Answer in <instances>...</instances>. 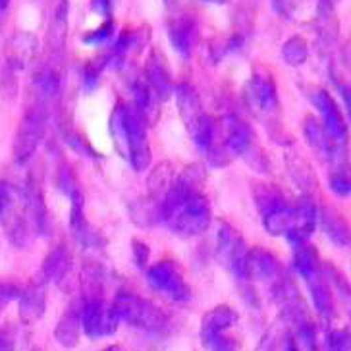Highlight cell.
Wrapping results in <instances>:
<instances>
[{
    "label": "cell",
    "instance_id": "obj_28",
    "mask_svg": "<svg viewBox=\"0 0 351 351\" xmlns=\"http://www.w3.org/2000/svg\"><path fill=\"white\" fill-rule=\"evenodd\" d=\"M328 351H350V334L348 330H334L326 338Z\"/></svg>",
    "mask_w": 351,
    "mask_h": 351
},
{
    "label": "cell",
    "instance_id": "obj_16",
    "mask_svg": "<svg viewBox=\"0 0 351 351\" xmlns=\"http://www.w3.org/2000/svg\"><path fill=\"white\" fill-rule=\"evenodd\" d=\"M47 307L45 298V284L33 278L32 284L21 291L20 295V317L25 324H32L37 319H41Z\"/></svg>",
    "mask_w": 351,
    "mask_h": 351
},
{
    "label": "cell",
    "instance_id": "obj_29",
    "mask_svg": "<svg viewBox=\"0 0 351 351\" xmlns=\"http://www.w3.org/2000/svg\"><path fill=\"white\" fill-rule=\"evenodd\" d=\"M21 288L12 282H0V311L4 309L10 301L20 300Z\"/></svg>",
    "mask_w": 351,
    "mask_h": 351
},
{
    "label": "cell",
    "instance_id": "obj_7",
    "mask_svg": "<svg viewBox=\"0 0 351 351\" xmlns=\"http://www.w3.org/2000/svg\"><path fill=\"white\" fill-rule=\"evenodd\" d=\"M147 280L151 288L174 303H187L191 300V288L187 286L180 267L172 261H160L153 265L147 270Z\"/></svg>",
    "mask_w": 351,
    "mask_h": 351
},
{
    "label": "cell",
    "instance_id": "obj_18",
    "mask_svg": "<svg viewBox=\"0 0 351 351\" xmlns=\"http://www.w3.org/2000/svg\"><path fill=\"white\" fill-rule=\"evenodd\" d=\"M70 269V255H68V251L64 245H58V247H54L45 257L43 261L41 269H39V274H37V282H41V284H49V282H60L64 278V274L68 272Z\"/></svg>",
    "mask_w": 351,
    "mask_h": 351
},
{
    "label": "cell",
    "instance_id": "obj_5",
    "mask_svg": "<svg viewBox=\"0 0 351 351\" xmlns=\"http://www.w3.org/2000/svg\"><path fill=\"white\" fill-rule=\"evenodd\" d=\"M210 220H213L210 203L205 193L201 191L176 208L165 224H168V228L178 236L195 238V236H201L203 232H207Z\"/></svg>",
    "mask_w": 351,
    "mask_h": 351
},
{
    "label": "cell",
    "instance_id": "obj_8",
    "mask_svg": "<svg viewBox=\"0 0 351 351\" xmlns=\"http://www.w3.org/2000/svg\"><path fill=\"white\" fill-rule=\"evenodd\" d=\"M218 255L230 272L238 280H247V255L249 249L243 238L230 224H220L218 228Z\"/></svg>",
    "mask_w": 351,
    "mask_h": 351
},
{
    "label": "cell",
    "instance_id": "obj_33",
    "mask_svg": "<svg viewBox=\"0 0 351 351\" xmlns=\"http://www.w3.org/2000/svg\"><path fill=\"white\" fill-rule=\"evenodd\" d=\"M0 351H12V340L0 332Z\"/></svg>",
    "mask_w": 351,
    "mask_h": 351
},
{
    "label": "cell",
    "instance_id": "obj_1",
    "mask_svg": "<svg viewBox=\"0 0 351 351\" xmlns=\"http://www.w3.org/2000/svg\"><path fill=\"white\" fill-rule=\"evenodd\" d=\"M110 134L116 151L130 160L134 170L145 172L151 165V145L145 122L134 108L124 103L116 104L110 118Z\"/></svg>",
    "mask_w": 351,
    "mask_h": 351
},
{
    "label": "cell",
    "instance_id": "obj_6",
    "mask_svg": "<svg viewBox=\"0 0 351 351\" xmlns=\"http://www.w3.org/2000/svg\"><path fill=\"white\" fill-rule=\"evenodd\" d=\"M243 99L247 103L249 110L258 116L261 120H267V118H272L278 114L276 82L265 70H258L251 75V80L243 89Z\"/></svg>",
    "mask_w": 351,
    "mask_h": 351
},
{
    "label": "cell",
    "instance_id": "obj_10",
    "mask_svg": "<svg viewBox=\"0 0 351 351\" xmlns=\"http://www.w3.org/2000/svg\"><path fill=\"white\" fill-rule=\"evenodd\" d=\"M189 132L193 135L195 145L208 156V162L213 166L226 165V153L224 149L217 143L218 139V124L207 116L201 114L193 124L189 125Z\"/></svg>",
    "mask_w": 351,
    "mask_h": 351
},
{
    "label": "cell",
    "instance_id": "obj_27",
    "mask_svg": "<svg viewBox=\"0 0 351 351\" xmlns=\"http://www.w3.org/2000/svg\"><path fill=\"white\" fill-rule=\"evenodd\" d=\"M16 201H18V191L10 184L0 182V218L16 205Z\"/></svg>",
    "mask_w": 351,
    "mask_h": 351
},
{
    "label": "cell",
    "instance_id": "obj_23",
    "mask_svg": "<svg viewBox=\"0 0 351 351\" xmlns=\"http://www.w3.org/2000/svg\"><path fill=\"white\" fill-rule=\"evenodd\" d=\"M80 326H82L80 311L75 307H70L58 322V326L54 330V338L60 341L64 348H75L77 346V336H80Z\"/></svg>",
    "mask_w": 351,
    "mask_h": 351
},
{
    "label": "cell",
    "instance_id": "obj_32",
    "mask_svg": "<svg viewBox=\"0 0 351 351\" xmlns=\"http://www.w3.org/2000/svg\"><path fill=\"white\" fill-rule=\"evenodd\" d=\"M93 8L97 12H101L104 16L110 18V10H112V2H93Z\"/></svg>",
    "mask_w": 351,
    "mask_h": 351
},
{
    "label": "cell",
    "instance_id": "obj_11",
    "mask_svg": "<svg viewBox=\"0 0 351 351\" xmlns=\"http://www.w3.org/2000/svg\"><path fill=\"white\" fill-rule=\"evenodd\" d=\"M168 37L176 52L184 58H189L199 41V20L193 14L182 12L168 20Z\"/></svg>",
    "mask_w": 351,
    "mask_h": 351
},
{
    "label": "cell",
    "instance_id": "obj_12",
    "mask_svg": "<svg viewBox=\"0 0 351 351\" xmlns=\"http://www.w3.org/2000/svg\"><path fill=\"white\" fill-rule=\"evenodd\" d=\"M313 103L319 108L320 116H322V128H324L326 135L330 137L334 143H346L348 125H346V120H343V114L340 112V108L330 97V93L324 91V89H319L313 97Z\"/></svg>",
    "mask_w": 351,
    "mask_h": 351
},
{
    "label": "cell",
    "instance_id": "obj_14",
    "mask_svg": "<svg viewBox=\"0 0 351 351\" xmlns=\"http://www.w3.org/2000/svg\"><path fill=\"white\" fill-rule=\"evenodd\" d=\"M39 43L32 33H16L8 43V52H6V68L14 72L27 68L37 54Z\"/></svg>",
    "mask_w": 351,
    "mask_h": 351
},
{
    "label": "cell",
    "instance_id": "obj_13",
    "mask_svg": "<svg viewBox=\"0 0 351 351\" xmlns=\"http://www.w3.org/2000/svg\"><path fill=\"white\" fill-rule=\"evenodd\" d=\"M145 75H147V85L151 87V91L155 93L158 101H168L172 95V72L168 60L162 52L153 51L149 60H147V68H145Z\"/></svg>",
    "mask_w": 351,
    "mask_h": 351
},
{
    "label": "cell",
    "instance_id": "obj_3",
    "mask_svg": "<svg viewBox=\"0 0 351 351\" xmlns=\"http://www.w3.org/2000/svg\"><path fill=\"white\" fill-rule=\"evenodd\" d=\"M114 317L118 322H125L130 326H134L137 330L147 332H165L168 326L165 311L153 301H147L139 295L122 291L118 293V298L110 305Z\"/></svg>",
    "mask_w": 351,
    "mask_h": 351
},
{
    "label": "cell",
    "instance_id": "obj_34",
    "mask_svg": "<svg viewBox=\"0 0 351 351\" xmlns=\"http://www.w3.org/2000/svg\"><path fill=\"white\" fill-rule=\"evenodd\" d=\"M282 351H298V346H295V341H293V338H291V336H288V338L284 340Z\"/></svg>",
    "mask_w": 351,
    "mask_h": 351
},
{
    "label": "cell",
    "instance_id": "obj_30",
    "mask_svg": "<svg viewBox=\"0 0 351 351\" xmlns=\"http://www.w3.org/2000/svg\"><path fill=\"white\" fill-rule=\"evenodd\" d=\"M330 189L336 193V195H350V178L343 174V172H336V174L330 176Z\"/></svg>",
    "mask_w": 351,
    "mask_h": 351
},
{
    "label": "cell",
    "instance_id": "obj_21",
    "mask_svg": "<svg viewBox=\"0 0 351 351\" xmlns=\"http://www.w3.org/2000/svg\"><path fill=\"white\" fill-rule=\"evenodd\" d=\"M172 91H174L176 101H178V110L182 114V118H184L187 128H189L203 114V110H201V99H199L197 91L189 83L174 85Z\"/></svg>",
    "mask_w": 351,
    "mask_h": 351
},
{
    "label": "cell",
    "instance_id": "obj_9",
    "mask_svg": "<svg viewBox=\"0 0 351 351\" xmlns=\"http://www.w3.org/2000/svg\"><path fill=\"white\" fill-rule=\"evenodd\" d=\"M82 328L91 338H103L110 336L118 328V319L114 317L110 307L104 305L103 300H85L80 311Z\"/></svg>",
    "mask_w": 351,
    "mask_h": 351
},
{
    "label": "cell",
    "instance_id": "obj_25",
    "mask_svg": "<svg viewBox=\"0 0 351 351\" xmlns=\"http://www.w3.org/2000/svg\"><path fill=\"white\" fill-rule=\"evenodd\" d=\"M282 56H284V60H286L289 66L298 68L301 64L307 62V58H309V47H307V43H305L303 37L295 35V37H291V39H288V41L284 43V47H282Z\"/></svg>",
    "mask_w": 351,
    "mask_h": 351
},
{
    "label": "cell",
    "instance_id": "obj_4",
    "mask_svg": "<svg viewBox=\"0 0 351 351\" xmlns=\"http://www.w3.org/2000/svg\"><path fill=\"white\" fill-rule=\"evenodd\" d=\"M224 128V147L232 155L239 156L255 170H267V158L258 147L253 128L236 114H226L222 120Z\"/></svg>",
    "mask_w": 351,
    "mask_h": 351
},
{
    "label": "cell",
    "instance_id": "obj_20",
    "mask_svg": "<svg viewBox=\"0 0 351 351\" xmlns=\"http://www.w3.org/2000/svg\"><path fill=\"white\" fill-rule=\"evenodd\" d=\"M132 95H134V104H135V114L143 120L153 124L158 116V99L155 93L151 91V87L145 82H137L132 85Z\"/></svg>",
    "mask_w": 351,
    "mask_h": 351
},
{
    "label": "cell",
    "instance_id": "obj_22",
    "mask_svg": "<svg viewBox=\"0 0 351 351\" xmlns=\"http://www.w3.org/2000/svg\"><path fill=\"white\" fill-rule=\"evenodd\" d=\"M317 224H320L322 232L334 243H338V245H348L350 243V232H348V228L343 224V220L338 215H334L332 210H328V208H319Z\"/></svg>",
    "mask_w": 351,
    "mask_h": 351
},
{
    "label": "cell",
    "instance_id": "obj_15",
    "mask_svg": "<svg viewBox=\"0 0 351 351\" xmlns=\"http://www.w3.org/2000/svg\"><path fill=\"white\" fill-rule=\"evenodd\" d=\"M247 276L258 282L282 278V267L278 258L270 255L267 249H251L247 255Z\"/></svg>",
    "mask_w": 351,
    "mask_h": 351
},
{
    "label": "cell",
    "instance_id": "obj_26",
    "mask_svg": "<svg viewBox=\"0 0 351 351\" xmlns=\"http://www.w3.org/2000/svg\"><path fill=\"white\" fill-rule=\"evenodd\" d=\"M114 32H116V23H114V20H106L103 25L97 27L95 32L85 33V35H83V43H85V45H101V43L108 41L114 35Z\"/></svg>",
    "mask_w": 351,
    "mask_h": 351
},
{
    "label": "cell",
    "instance_id": "obj_35",
    "mask_svg": "<svg viewBox=\"0 0 351 351\" xmlns=\"http://www.w3.org/2000/svg\"><path fill=\"white\" fill-rule=\"evenodd\" d=\"M104 351H124L122 348H118V346H112V348H106Z\"/></svg>",
    "mask_w": 351,
    "mask_h": 351
},
{
    "label": "cell",
    "instance_id": "obj_17",
    "mask_svg": "<svg viewBox=\"0 0 351 351\" xmlns=\"http://www.w3.org/2000/svg\"><path fill=\"white\" fill-rule=\"evenodd\" d=\"M307 282V288L311 291V298L315 301V307L319 311V315L324 320L334 319L336 315V307H334V300H332V289L326 282L324 272L319 270L315 274H311L307 278H303Z\"/></svg>",
    "mask_w": 351,
    "mask_h": 351
},
{
    "label": "cell",
    "instance_id": "obj_19",
    "mask_svg": "<svg viewBox=\"0 0 351 351\" xmlns=\"http://www.w3.org/2000/svg\"><path fill=\"white\" fill-rule=\"evenodd\" d=\"M236 322H238V313L236 311L228 307V305H218V307L208 311L205 315L203 326H201V338L226 334Z\"/></svg>",
    "mask_w": 351,
    "mask_h": 351
},
{
    "label": "cell",
    "instance_id": "obj_31",
    "mask_svg": "<svg viewBox=\"0 0 351 351\" xmlns=\"http://www.w3.org/2000/svg\"><path fill=\"white\" fill-rule=\"evenodd\" d=\"M149 253H151V249L147 243L143 241H139V239H135L134 241V257L135 263L139 265V267H145L147 265V261H149Z\"/></svg>",
    "mask_w": 351,
    "mask_h": 351
},
{
    "label": "cell",
    "instance_id": "obj_2",
    "mask_svg": "<svg viewBox=\"0 0 351 351\" xmlns=\"http://www.w3.org/2000/svg\"><path fill=\"white\" fill-rule=\"evenodd\" d=\"M47 120H49V104L29 97L27 104L23 106L16 143H14V158L18 165H25L39 149L43 137L47 134Z\"/></svg>",
    "mask_w": 351,
    "mask_h": 351
},
{
    "label": "cell",
    "instance_id": "obj_24",
    "mask_svg": "<svg viewBox=\"0 0 351 351\" xmlns=\"http://www.w3.org/2000/svg\"><path fill=\"white\" fill-rule=\"evenodd\" d=\"M293 269L300 272L301 278H307L311 274L322 270L317 249L309 245V243L298 245L295 253H293Z\"/></svg>",
    "mask_w": 351,
    "mask_h": 351
}]
</instances>
